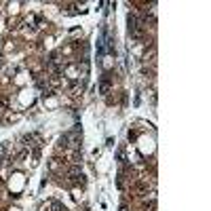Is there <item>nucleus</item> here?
I'll list each match as a JSON object with an SVG mask.
<instances>
[{"label": "nucleus", "mask_w": 211, "mask_h": 211, "mask_svg": "<svg viewBox=\"0 0 211 211\" xmlns=\"http://www.w3.org/2000/svg\"><path fill=\"white\" fill-rule=\"evenodd\" d=\"M110 87H112V74L108 72V74H104L101 80H99V93H108Z\"/></svg>", "instance_id": "nucleus-1"}, {"label": "nucleus", "mask_w": 211, "mask_h": 211, "mask_svg": "<svg viewBox=\"0 0 211 211\" xmlns=\"http://www.w3.org/2000/svg\"><path fill=\"white\" fill-rule=\"evenodd\" d=\"M57 148H59V150H68V148H70V140H68V135H61V137H59Z\"/></svg>", "instance_id": "nucleus-2"}, {"label": "nucleus", "mask_w": 211, "mask_h": 211, "mask_svg": "<svg viewBox=\"0 0 211 211\" xmlns=\"http://www.w3.org/2000/svg\"><path fill=\"white\" fill-rule=\"evenodd\" d=\"M51 211H68V207L61 205V203H57V201H53L51 203Z\"/></svg>", "instance_id": "nucleus-3"}, {"label": "nucleus", "mask_w": 211, "mask_h": 211, "mask_svg": "<svg viewBox=\"0 0 211 211\" xmlns=\"http://www.w3.org/2000/svg\"><path fill=\"white\" fill-rule=\"evenodd\" d=\"M59 163H61L59 158H51V163H49V169H51V171H55V169L59 167Z\"/></svg>", "instance_id": "nucleus-4"}, {"label": "nucleus", "mask_w": 211, "mask_h": 211, "mask_svg": "<svg viewBox=\"0 0 211 211\" xmlns=\"http://www.w3.org/2000/svg\"><path fill=\"white\" fill-rule=\"evenodd\" d=\"M120 211H129V207L127 205H120Z\"/></svg>", "instance_id": "nucleus-5"}, {"label": "nucleus", "mask_w": 211, "mask_h": 211, "mask_svg": "<svg viewBox=\"0 0 211 211\" xmlns=\"http://www.w3.org/2000/svg\"><path fill=\"white\" fill-rule=\"evenodd\" d=\"M0 184H2V179H0Z\"/></svg>", "instance_id": "nucleus-6"}]
</instances>
